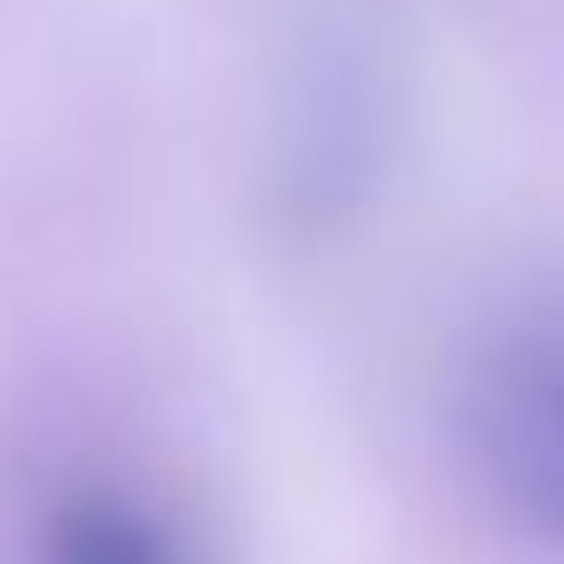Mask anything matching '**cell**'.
<instances>
[{"label":"cell","mask_w":564,"mask_h":564,"mask_svg":"<svg viewBox=\"0 0 564 564\" xmlns=\"http://www.w3.org/2000/svg\"><path fill=\"white\" fill-rule=\"evenodd\" d=\"M471 456L502 518L564 549V333H518L479 371Z\"/></svg>","instance_id":"6da1fadb"},{"label":"cell","mask_w":564,"mask_h":564,"mask_svg":"<svg viewBox=\"0 0 564 564\" xmlns=\"http://www.w3.org/2000/svg\"><path fill=\"white\" fill-rule=\"evenodd\" d=\"M40 564H178V549L140 502H124L109 487H78L55 502Z\"/></svg>","instance_id":"7a4b0ae2"}]
</instances>
